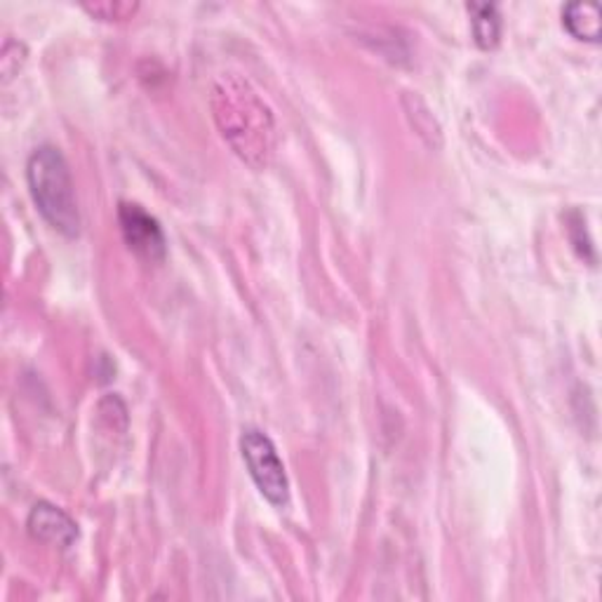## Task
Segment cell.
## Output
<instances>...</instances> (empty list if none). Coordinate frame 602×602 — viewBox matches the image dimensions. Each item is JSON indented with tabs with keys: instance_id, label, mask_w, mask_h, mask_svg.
Instances as JSON below:
<instances>
[{
	"instance_id": "5b68a950",
	"label": "cell",
	"mask_w": 602,
	"mask_h": 602,
	"mask_svg": "<svg viewBox=\"0 0 602 602\" xmlns=\"http://www.w3.org/2000/svg\"><path fill=\"white\" fill-rule=\"evenodd\" d=\"M26 527H29V535L34 539L50 546H60V549H68L78 539V525L72 521V515L48 501L36 503L29 513V521H26Z\"/></svg>"
},
{
	"instance_id": "30bf717a",
	"label": "cell",
	"mask_w": 602,
	"mask_h": 602,
	"mask_svg": "<svg viewBox=\"0 0 602 602\" xmlns=\"http://www.w3.org/2000/svg\"><path fill=\"white\" fill-rule=\"evenodd\" d=\"M24 54H26V50H24L22 43H20L17 52L12 54V40H10V38L5 40V46H3V57H0V68H3V80H5V82L20 72V66H22V62H24Z\"/></svg>"
},
{
	"instance_id": "8992f818",
	"label": "cell",
	"mask_w": 602,
	"mask_h": 602,
	"mask_svg": "<svg viewBox=\"0 0 602 602\" xmlns=\"http://www.w3.org/2000/svg\"><path fill=\"white\" fill-rule=\"evenodd\" d=\"M565 29L579 40L598 43L602 34L600 24V8L593 3H569L563 12Z\"/></svg>"
},
{
	"instance_id": "277c9868",
	"label": "cell",
	"mask_w": 602,
	"mask_h": 602,
	"mask_svg": "<svg viewBox=\"0 0 602 602\" xmlns=\"http://www.w3.org/2000/svg\"><path fill=\"white\" fill-rule=\"evenodd\" d=\"M118 219L125 243H128V247L137 257L146 261L165 259L167 243L156 217H151L146 209L137 203H120Z\"/></svg>"
},
{
	"instance_id": "3957f363",
	"label": "cell",
	"mask_w": 602,
	"mask_h": 602,
	"mask_svg": "<svg viewBox=\"0 0 602 602\" xmlns=\"http://www.w3.org/2000/svg\"><path fill=\"white\" fill-rule=\"evenodd\" d=\"M241 452L259 492L273 507L285 509L290 503V481L271 438L257 428H247L241 436Z\"/></svg>"
},
{
	"instance_id": "9c48e42d",
	"label": "cell",
	"mask_w": 602,
	"mask_h": 602,
	"mask_svg": "<svg viewBox=\"0 0 602 602\" xmlns=\"http://www.w3.org/2000/svg\"><path fill=\"white\" fill-rule=\"evenodd\" d=\"M82 10L90 12L92 17L104 20V22H123L135 17L139 10V3H130V0H104V3H86Z\"/></svg>"
},
{
	"instance_id": "ba28073f",
	"label": "cell",
	"mask_w": 602,
	"mask_h": 602,
	"mask_svg": "<svg viewBox=\"0 0 602 602\" xmlns=\"http://www.w3.org/2000/svg\"><path fill=\"white\" fill-rule=\"evenodd\" d=\"M402 102H405V111H408V118L414 125V130L422 135L431 146H438L440 144V137H443L440 135V125H438L436 118H433L428 106L422 100H419L417 94H410V92L402 97Z\"/></svg>"
},
{
	"instance_id": "6da1fadb",
	"label": "cell",
	"mask_w": 602,
	"mask_h": 602,
	"mask_svg": "<svg viewBox=\"0 0 602 602\" xmlns=\"http://www.w3.org/2000/svg\"><path fill=\"white\" fill-rule=\"evenodd\" d=\"M209 108L221 137L243 163L264 170L276 153V118L255 86L238 74H221L213 82Z\"/></svg>"
},
{
	"instance_id": "52a82bcc",
	"label": "cell",
	"mask_w": 602,
	"mask_h": 602,
	"mask_svg": "<svg viewBox=\"0 0 602 602\" xmlns=\"http://www.w3.org/2000/svg\"><path fill=\"white\" fill-rule=\"evenodd\" d=\"M469 12L473 15V36L475 43L483 50H492L499 46L501 38V17L499 8L492 3H469Z\"/></svg>"
},
{
	"instance_id": "7a4b0ae2",
	"label": "cell",
	"mask_w": 602,
	"mask_h": 602,
	"mask_svg": "<svg viewBox=\"0 0 602 602\" xmlns=\"http://www.w3.org/2000/svg\"><path fill=\"white\" fill-rule=\"evenodd\" d=\"M26 181L38 213L50 227L66 238H76L80 233V213L64 153L57 146H38L26 163Z\"/></svg>"
}]
</instances>
